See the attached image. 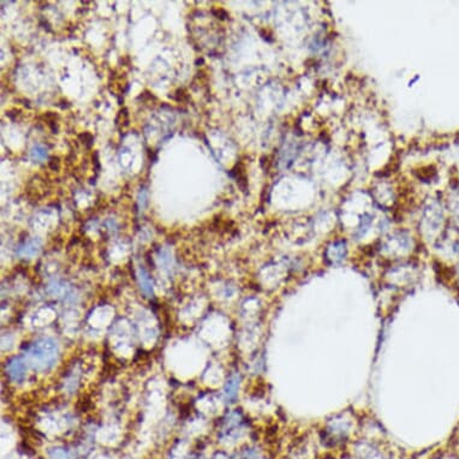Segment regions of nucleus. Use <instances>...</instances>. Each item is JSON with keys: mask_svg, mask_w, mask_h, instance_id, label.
<instances>
[{"mask_svg": "<svg viewBox=\"0 0 459 459\" xmlns=\"http://www.w3.org/2000/svg\"><path fill=\"white\" fill-rule=\"evenodd\" d=\"M58 356L57 343L51 338H42L34 343L27 352V359L36 369H49Z\"/></svg>", "mask_w": 459, "mask_h": 459, "instance_id": "1", "label": "nucleus"}, {"mask_svg": "<svg viewBox=\"0 0 459 459\" xmlns=\"http://www.w3.org/2000/svg\"><path fill=\"white\" fill-rule=\"evenodd\" d=\"M8 373L9 376L11 377L13 381L16 382L22 381V380L25 379L27 373L26 362L23 361L22 358H18V357L11 359L8 365Z\"/></svg>", "mask_w": 459, "mask_h": 459, "instance_id": "2", "label": "nucleus"}, {"mask_svg": "<svg viewBox=\"0 0 459 459\" xmlns=\"http://www.w3.org/2000/svg\"><path fill=\"white\" fill-rule=\"evenodd\" d=\"M138 279H139V285H141L142 291H143L147 296H152L153 295V285H152L151 278H149L148 273L143 270V268H139Z\"/></svg>", "mask_w": 459, "mask_h": 459, "instance_id": "3", "label": "nucleus"}, {"mask_svg": "<svg viewBox=\"0 0 459 459\" xmlns=\"http://www.w3.org/2000/svg\"><path fill=\"white\" fill-rule=\"evenodd\" d=\"M238 387H239V377L232 376L225 386V394L229 399H234L236 398Z\"/></svg>", "mask_w": 459, "mask_h": 459, "instance_id": "4", "label": "nucleus"}, {"mask_svg": "<svg viewBox=\"0 0 459 459\" xmlns=\"http://www.w3.org/2000/svg\"><path fill=\"white\" fill-rule=\"evenodd\" d=\"M40 250V242L39 240H32L28 244H26L25 247H22L19 249L18 254L21 256H34V255L37 254V251Z\"/></svg>", "mask_w": 459, "mask_h": 459, "instance_id": "5", "label": "nucleus"}, {"mask_svg": "<svg viewBox=\"0 0 459 459\" xmlns=\"http://www.w3.org/2000/svg\"><path fill=\"white\" fill-rule=\"evenodd\" d=\"M30 154H32L33 160H36V161L45 160L46 156H47L46 151L42 147H40V146H35V147L32 149V152H30Z\"/></svg>", "mask_w": 459, "mask_h": 459, "instance_id": "6", "label": "nucleus"}, {"mask_svg": "<svg viewBox=\"0 0 459 459\" xmlns=\"http://www.w3.org/2000/svg\"><path fill=\"white\" fill-rule=\"evenodd\" d=\"M50 455L52 459H71L70 454L65 450H60V448H54L50 452Z\"/></svg>", "mask_w": 459, "mask_h": 459, "instance_id": "7", "label": "nucleus"}, {"mask_svg": "<svg viewBox=\"0 0 459 459\" xmlns=\"http://www.w3.org/2000/svg\"><path fill=\"white\" fill-rule=\"evenodd\" d=\"M50 167L52 168V170H54V171H56V170L59 168V161H58V159L53 158L52 160L50 161Z\"/></svg>", "mask_w": 459, "mask_h": 459, "instance_id": "8", "label": "nucleus"}]
</instances>
